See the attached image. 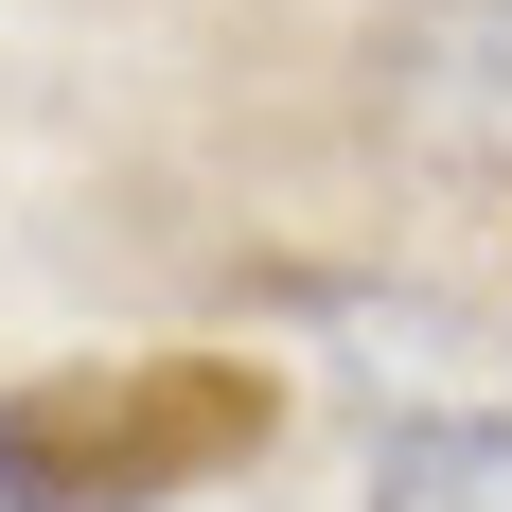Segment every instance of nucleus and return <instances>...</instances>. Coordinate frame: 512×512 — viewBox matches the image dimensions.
I'll return each mask as SVG.
<instances>
[{"label":"nucleus","mask_w":512,"mask_h":512,"mask_svg":"<svg viewBox=\"0 0 512 512\" xmlns=\"http://www.w3.org/2000/svg\"><path fill=\"white\" fill-rule=\"evenodd\" d=\"M283 442V371L248 354H71L0 389V512H177Z\"/></svg>","instance_id":"obj_1"},{"label":"nucleus","mask_w":512,"mask_h":512,"mask_svg":"<svg viewBox=\"0 0 512 512\" xmlns=\"http://www.w3.org/2000/svg\"><path fill=\"white\" fill-rule=\"evenodd\" d=\"M354 512H512V407H407V424H371Z\"/></svg>","instance_id":"obj_2"}]
</instances>
